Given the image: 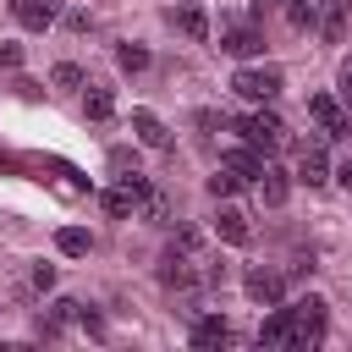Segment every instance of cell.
Segmentation results:
<instances>
[{
  "label": "cell",
  "mask_w": 352,
  "mask_h": 352,
  "mask_svg": "<svg viewBox=\"0 0 352 352\" xmlns=\"http://www.w3.org/2000/svg\"><path fill=\"white\" fill-rule=\"evenodd\" d=\"M258 192H264V204H270V209H280V204L292 198V176H286L280 165H264V176H258Z\"/></svg>",
  "instance_id": "15"
},
{
  "label": "cell",
  "mask_w": 352,
  "mask_h": 352,
  "mask_svg": "<svg viewBox=\"0 0 352 352\" xmlns=\"http://www.w3.org/2000/svg\"><path fill=\"white\" fill-rule=\"evenodd\" d=\"M231 88H236L242 99H253V104H270V99L286 88V77H280V66H242V72L231 77Z\"/></svg>",
  "instance_id": "4"
},
{
  "label": "cell",
  "mask_w": 352,
  "mask_h": 352,
  "mask_svg": "<svg viewBox=\"0 0 352 352\" xmlns=\"http://www.w3.org/2000/svg\"><path fill=\"white\" fill-rule=\"evenodd\" d=\"M116 60H121V72H143V66H148V50H143V44H121Z\"/></svg>",
  "instance_id": "22"
},
{
  "label": "cell",
  "mask_w": 352,
  "mask_h": 352,
  "mask_svg": "<svg viewBox=\"0 0 352 352\" xmlns=\"http://www.w3.org/2000/svg\"><path fill=\"white\" fill-rule=\"evenodd\" d=\"M176 248H182V253H192V248H198V231H192V226H182V231H176Z\"/></svg>",
  "instance_id": "28"
},
{
  "label": "cell",
  "mask_w": 352,
  "mask_h": 352,
  "mask_svg": "<svg viewBox=\"0 0 352 352\" xmlns=\"http://www.w3.org/2000/svg\"><path fill=\"white\" fill-rule=\"evenodd\" d=\"M226 126H236L258 154H275V148L286 143V126H280V116H275V110H253L248 121H231V116H226Z\"/></svg>",
  "instance_id": "3"
},
{
  "label": "cell",
  "mask_w": 352,
  "mask_h": 352,
  "mask_svg": "<svg viewBox=\"0 0 352 352\" xmlns=\"http://www.w3.org/2000/svg\"><path fill=\"white\" fill-rule=\"evenodd\" d=\"M220 50H226V55H236V60H253V55H264V33H258L253 22L226 28V33H220Z\"/></svg>",
  "instance_id": "6"
},
{
  "label": "cell",
  "mask_w": 352,
  "mask_h": 352,
  "mask_svg": "<svg viewBox=\"0 0 352 352\" xmlns=\"http://www.w3.org/2000/svg\"><path fill=\"white\" fill-rule=\"evenodd\" d=\"M292 336V302H270V319L258 324V346H286Z\"/></svg>",
  "instance_id": "10"
},
{
  "label": "cell",
  "mask_w": 352,
  "mask_h": 352,
  "mask_svg": "<svg viewBox=\"0 0 352 352\" xmlns=\"http://www.w3.org/2000/svg\"><path fill=\"white\" fill-rule=\"evenodd\" d=\"M148 187H154V182L132 165V170H121V176H116V187H104V192H99V204H104V214L126 220V214H138V204L148 198Z\"/></svg>",
  "instance_id": "2"
},
{
  "label": "cell",
  "mask_w": 352,
  "mask_h": 352,
  "mask_svg": "<svg viewBox=\"0 0 352 352\" xmlns=\"http://www.w3.org/2000/svg\"><path fill=\"white\" fill-rule=\"evenodd\" d=\"M220 165H226V170H236L242 182H258V176H264V154H258L253 143H248V148H231Z\"/></svg>",
  "instance_id": "14"
},
{
  "label": "cell",
  "mask_w": 352,
  "mask_h": 352,
  "mask_svg": "<svg viewBox=\"0 0 352 352\" xmlns=\"http://www.w3.org/2000/svg\"><path fill=\"white\" fill-rule=\"evenodd\" d=\"M77 308H82V302H72V297H60V302H55L50 314H38V336H50V341H55V336H60V330H66V324L77 319Z\"/></svg>",
  "instance_id": "17"
},
{
  "label": "cell",
  "mask_w": 352,
  "mask_h": 352,
  "mask_svg": "<svg viewBox=\"0 0 352 352\" xmlns=\"http://www.w3.org/2000/svg\"><path fill=\"white\" fill-rule=\"evenodd\" d=\"M132 132H138L143 148H170V132H165V121L154 110H132Z\"/></svg>",
  "instance_id": "12"
},
{
  "label": "cell",
  "mask_w": 352,
  "mask_h": 352,
  "mask_svg": "<svg viewBox=\"0 0 352 352\" xmlns=\"http://www.w3.org/2000/svg\"><path fill=\"white\" fill-rule=\"evenodd\" d=\"M22 66V44H0V72H16Z\"/></svg>",
  "instance_id": "25"
},
{
  "label": "cell",
  "mask_w": 352,
  "mask_h": 352,
  "mask_svg": "<svg viewBox=\"0 0 352 352\" xmlns=\"http://www.w3.org/2000/svg\"><path fill=\"white\" fill-rule=\"evenodd\" d=\"M170 22H176V33H182V38H192V44H204V38H209V16H204V6H192V0H187V6H176V11H170Z\"/></svg>",
  "instance_id": "11"
},
{
  "label": "cell",
  "mask_w": 352,
  "mask_h": 352,
  "mask_svg": "<svg viewBox=\"0 0 352 352\" xmlns=\"http://www.w3.org/2000/svg\"><path fill=\"white\" fill-rule=\"evenodd\" d=\"M236 187H242V176H236V170H226V165H220V170L209 176V192H214V198H231Z\"/></svg>",
  "instance_id": "23"
},
{
  "label": "cell",
  "mask_w": 352,
  "mask_h": 352,
  "mask_svg": "<svg viewBox=\"0 0 352 352\" xmlns=\"http://www.w3.org/2000/svg\"><path fill=\"white\" fill-rule=\"evenodd\" d=\"M55 248H60L66 258H82V253L94 248V236H88L82 226H60V231H55Z\"/></svg>",
  "instance_id": "19"
},
{
  "label": "cell",
  "mask_w": 352,
  "mask_h": 352,
  "mask_svg": "<svg viewBox=\"0 0 352 352\" xmlns=\"http://www.w3.org/2000/svg\"><path fill=\"white\" fill-rule=\"evenodd\" d=\"M336 182H341V187L352 192V160H341V165H336Z\"/></svg>",
  "instance_id": "30"
},
{
  "label": "cell",
  "mask_w": 352,
  "mask_h": 352,
  "mask_svg": "<svg viewBox=\"0 0 352 352\" xmlns=\"http://www.w3.org/2000/svg\"><path fill=\"white\" fill-rule=\"evenodd\" d=\"M11 16H16L28 33H44V28L60 16V0H11Z\"/></svg>",
  "instance_id": "7"
},
{
  "label": "cell",
  "mask_w": 352,
  "mask_h": 352,
  "mask_svg": "<svg viewBox=\"0 0 352 352\" xmlns=\"http://www.w3.org/2000/svg\"><path fill=\"white\" fill-rule=\"evenodd\" d=\"M319 33H324L330 44H341V33H346V6H341V0H330V11L319 16Z\"/></svg>",
  "instance_id": "20"
},
{
  "label": "cell",
  "mask_w": 352,
  "mask_h": 352,
  "mask_svg": "<svg viewBox=\"0 0 352 352\" xmlns=\"http://www.w3.org/2000/svg\"><path fill=\"white\" fill-rule=\"evenodd\" d=\"M82 116H88V121H110V116H116V94H110V88H88V94H82Z\"/></svg>",
  "instance_id": "18"
},
{
  "label": "cell",
  "mask_w": 352,
  "mask_h": 352,
  "mask_svg": "<svg viewBox=\"0 0 352 352\" xmlns=\"http://www.w3.org/2000/svg\"><path fill=\"white\" fill-rule=\"evenodd\" d=\"M242 286H248V297H253V302H264V308L286 297V280H280L275 270H264V264H258V270H248V280H242Z\"/></svg>",
  "instance_id": "9"
},
{
  "label": "cell",
  "mask_w": 352,
  "mask_h": 352,
  "mask_svg": "<svg viewBox=\"0 0 352 352\" xmlns=\"http://www.w3.org/2000/svg\"><path fill=\"white\" fill-rule=\"evenodd\" d=\"M286 16H292V28H319V6H314V0H308V6H302V0L286 6Z\"/></svg>",
  "instance_id": "24"
},
{
  "label": "cell",
  "mask_w": 352,
  "mask_h": 352,
  "mask_svg": "<svg viewBox=\"0 0 352 352\" xmlns=\"http://www.w3.org/2000/svg\"><path fill=\"white\" fill-rule=\"evenodd\" d=\"M33 286L50 292V286H55V264H33Z\"/></svg>",
  "instance_id": "26"
},
{
  "label": "cell",
  "mask_w": 352,
  "mask_h": 352,
  "mask_svg": "<svg viewBox=\"0 0 352 352\" xmlns=\"http://www.w3.org/2000/svg\"><path fill=\"white\" fill-rule=\"evenodd\" d=\"M308 116L319 121L324 138H346V132H352V116L336 104V94H308Z\"/></svg>",
  "instance_id": "5"
},
{
  "label": "cell",
  "mask_w": 352,
  "mask_h": 352,
  "mask_svg": "<svg viewBox=\"0 0 352 352\" xmlns=\"http://www.w3.org/2000/svg\"><path fill=\"white\" fill-rule=\"evenodd\" d=\"M297 176H302L308 187H319V182H330V165H324V143H319V138H308V143H297Z\"/></svg>",
  "instance_id": "8"
},
{
  "label": "cell",
  "mask_w": 352,
  "mask_h": 352,
  "mask_svg": "<svg viewBox=\"0 0 352 352\" xmlns=\"http://www.w3.org/2000/svg\"><path fill=\"white\" fill-rule=\"evenodd\" d=\"M341 6H346V11H352V0H341Z\"/></svg>",
  "instance_id": "32"
},
{
  "label": "cell",
  "mask_w": 352,
  "mask_h": 352,
  "mask_svg": "<svg viewBox=\"0 0 352 352\" xmlns=\"http://www.w3.org/2000/svg\"><path fill=\"white\" fill-rule=\"evenodd\" d=\"M50 82H55V88H66V94H77V88H82V66H72V60H60V66L50 72Z\"/></svg>",
  "instance_id": "21"
},
{
  "label": "cell",
  "mask_w": 352,
  "mask_h": 352,
  "mask_svg": "<svg viewBox=\"0 0 352 352\" xmlns=\"http://www.w3.org/2000/svg\"><path fill=\"white\" fill-rule=\"evenodd\" d=\"M16 94H22V99H38V94H44V88H38V82H33V77H16Z\"/></svg>",
  "instance_id": "29"
},
{
  "label": "cell",
  "mask_w": 352,
  "mask_h": 352,
  "mask_svg": "<svg viewBox=\"0 0 352 352\" xmlns=\"http://www.w3.org/2000/svg\"><path fill=\"white\" fill-rule=\"evenodd\" d=\"M341 99H346V110H352V55L341 60Z\"/></svg>",
  "instance_id": "27"
},
{
  "label": "cell",
  "mask_w": 352,
  "mask_h": 352,
  "mask_svg": "<svg viewBox=\"0 0 352 352\" xmlns=\"http://www.w3.org/2000/svg\"><path fill=\"white\" fill-rule=\"evenodd\" d=\"M324 324H330V308H324V297H297L292 302V336H286V346H319L324 341Z\"/></svg>",
  "instance_id": "1"
},
{
  "label": "cell",
  "mask_w": 352,
  "mask_h": 352,
  "mask_svg": "<svg viewBox=\"0 0 352 352\" xmlns=\"http://www.w3.org/2000/svg\"><path fill=\"white\" fill-rule=\"evenodd\" d=\"M264 6H280V0H258V11H264Z\"/></svg>",
  "instance_id": "31"
},
{
  "label": "cell",
  "mask_w": 352,
  "mask_h": 352,
  "mask_svg": "<svg viewBox=\"0 0 352 352\" xmlns=\"http://www.w3.org/2000/svg\"><path fill=\"white\" fill-rule=\"evenodd\" d=\"M214 236H220V242H231V248H242V242L253 236V226H248V214H242V209H220V214H214Z\"/></svg>",
  "instance_id": "13"
},
{
  "label": "cell",
  "mask_w": 352,
  "mask_h": 352,
  "mask_svg": "<svg viewBox=\"0 0 352 352\" xmlns=\"http://www.w3.org/2000/svg\"><path fill=\"white\" fill-rule=\"evenodd\" d=\"M231 336H236V330H231L220 314H209V319L192 324V346H231Z\"/></svg>",
  "instance_id": "16"
}]
</instances>
